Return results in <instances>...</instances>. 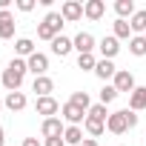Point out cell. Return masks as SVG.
I'll return each instance as SVG.
<instances>
[{
    "label": "cell",
    "instance_id": "6da1fadb",
    "mask_svg": "<svg viewBox=\"0 0 146 146\" xmlns=\"http://www.w3.org/2000/svg\"><path fill=\"white\" fill-rule=\"evenodd\" d=\"M137 126V115L132 109H120V112H112L109 120H106V129L112 135H123L126 129H135Z\"/></svg>",
    "mask_w": 146,
    "mask_h": 146
},
{
    "label": "cell",
    "instance_id": "7a4b0ae2",
    "mask_svg": "<svg viewBox=\"0 0 146 146\" xmlns=\"http://www.w3.org/2000/svg\"><path fill=\"white\" fill-rule=\"evenodd\" d=\"M26 72H29L26 60H17V57H15V60L9 63V69L3 72V86H6V92H17V89L23 86Z\"/></svg>",
    "mask_w": 146,
    "mask_h": 146
},
{
    "label": "cell",
    "instance_id": "3957f363",
    "mask_svg": "<svg viewBox=\"0 0 146 146\" xmlns=\"http://www.w3.org/2000/svg\"><path fill=\"white\" fill-rule=\"evenodd\" d=\"M63 23H66V20H63V15H60V12H49V15L43 17V23L37 26V37L52 43L54 37H60V29H63Z\"/></svg>",
    "mask_w": 146,
    "mask_h": 146
},
{
    "label": "cell",
    "instance_id": "277c9868",
    "mask_svg": "<svg viewBox=\"0 0 146 146\" xmlns=\"http://www.w3.org/2000/svg\"><path fill=\"white\" fill-rule=\"evenodd\" d=\"M115 89H117V95L120 92H135L137 86H135V75H132V72H126V69H117V75H115V83H112Z\"/></svg>",
    "mask_w": 146,
    "mask_h": 146
},
{
    "label": "cell",
    "instance_id": "5b68a950",
    "mask_svg": "<svg viewBox=\"0 0 146 146\" xmlns=\"http://www.w3.org/2000/svg\"><path fill=\"white\" fill-rule=\"evenodd\" d=\"M26 66H29V72H32L35 78H43L46 72H49V57H46V54H40V52H35V54L26 60Z\"/></svg>",
    "mask_w": 146,
    "mask_h": 146
},
{
    "label": "cell",
    "instance_id": "8992f818",
    "mask_svg": "<svg viewBox=\"0 0 146 146\" xmlns=\"http://www.w3.org/2000/svg\"><path fill=\"white\" fill-rule=\"evenodd\" d=\"M60 15H63V20L75 23V20H80V17H83V3H78V0H66L63 9H60Z\"/></svg>",
    "mask_w": 146,
    "mask_h": 146
},
{
    "label": "cell",
    "instance_id": "52a82bcc",
    "mask_svg": "<svg viewBox=\"0 0 146 146\" xmlns=\"http://www.w3.org/2000/svg\"><path fill=\"white\" fill-rule=\"evenodd\" d=\"M40 132H43V137L49 140V137H63V123H60V117H46L43 120V126H40Z\"/></svg>",
    "mask_w": 146,
    "mask_h": 146
},
{
    "label": "cell",
    "instance_id": "ba28073f",
    "mask_svg": "<svg viewBox=\"0 0 146 146\" xmlns=\"http://www.w3.org/2000/svg\"><path fill=\"white\" fill-rule=\"evenodd\" d=\"M32 92L37 95V98H52V92H54V80L52 78H35V83H32Z\"/></svg>",
    "mask_w": 146,
    "mask_h": 146
},
{
    "label": "cell",
    "instance_id": "9c48e42d",
    "mask_svg": "<svg viewBox=\"0 0 146 146\" xmlns=\"http://www.w3.org/2000/svg\"><path fill=\"white\" fill-rule=\"evenodd\" d=\"M35 109H37V115H46V117H54V115L60 112V103H57L54 98H37Z\"/></svg>",
    "mask_w": 146,
    "mask_h": 146
},
{
    "label": "cell",
    "instance_id": "30bf717a",
    "mask_svg": "<svg viewBox=\"0 0 146 146\" xmlns=\"http://www.w3.org/2000/svg\"><path fill=\"white\" fill-rule=\"evenodd\" d=\"M60 112H63V117H66L72 126H78V123H86V112H83V109H78L75 103H63V109H60Z\"/></svg>",
    "mask_w": 146,
    "mask_h": 146
},
{
    "label": "cell",
    "instance_id": "8fae6325",
    "mask_svg": "<svg viewBox=\"0 0 146 146\" xmlns=\"http://www.w3.org/2000/svg\"><path fill=\"white\" fill-rule=\"evenodd\" d=\"M15 37V15L12 12H0V40Z\"/></svg>",
    "mask_w": 146,
    "mask_h": 146
},
{
    "label": "cell",
    "instance_id": "7c38bea8",
    "mask_svg": "<svg viewBox=\"0 0 146 146\" xmlns=\"http://www.w3.org/2000/svg\"><path fill=\"white\" fill-rule=\"evenodd\" d=\"M72 43H75V49H78L80 54H92V52H95V37H92L89 32H80Z\"/></svg>",
    "mask_w": 146,
    "mask_h": 146
},
{
    "label": "cell",
    "instance_id": "4fadbf2b",
    "mask_svg": "<svg viewBox=\"0 0 146 146\" xmlns=\"http://www.w3.org/2000/svg\"><path fill=\"white\" fill-rule=\"evenodd\" d=\"M98 49H100L103 60H112V57L120 52V46H117V37H115V35H112V37H103V40L98 43Z\"/></svg>",
    "mask_w": 146,
    "mask_h": 146
},
{
    "label": "cell",
    "instance_id": "5bb4252c",
    "mask_svg": "<svg viewBox=\"0 0 146 146\" xmlns=\"http://www.w3.org/2000/svg\"><path fill=\"white\" fill-rule=\"evenodd\" d=\"M103 12H106V3H103V0H89V3L83 6V15H86L89 20H100Z\"/></svg>",
    "mask_w": 146,
    "mask_h": 146
},
{
    "label": "cell",
    "instance_id": "9a60e30c",
    "mask_svg": "<svg viewBox=\"0 0 146 146\" xmlns=\"http://www.w3.org/2000/svg\"><path fill=\"white\" fill-rule=\"evenodd\" d=\"M3 103H6V109H12V112H23V109H26V95H23V92H9Z\"/></svg>",
    "mask_w": 146,
    "mask_h": 146
},
{
    "label": "cell",
    "instance_id": "2e32d148",
    "mask_svg": "<svg viewBox=\"0 0 146 146\" xmlns=\"http://www.w3.org/2000/svg\"><path fill=\"white\" fill-rule=\"evenodd\" d=\"M129 109H132V112L146 109V86H137V89L129 95Z\"/></svg>",
    "mask_w": 146,
    "mask_h": 146
},
{
    "label": "cell",
    "instance_id": "e0dca14e",
    "mask_svg": "<svg viewBox=\"0 0 146 146\" xmlns=\"http://www.w3.org/2000/svg\"><path fill=\"white\" fill-rule=\"evenodd\" d=\"M95 75L100 78V80H115V75H117V69H115V63L112 60H98V66H95Z\"/></svg>",
    "mask_w": 146,
    "mask_h": 146
},
{
    "label": "cell",
    "instance_id": "ac0fdd59",
    "mask_svg": "<svg viewBox=\"0 0 146 146\" xmlns=\"http://www.w3.org/2000/svg\"><path fill=\"white\" fill-rule=\"evenodd\" d=\"M72 49H75V43H72V40H69V37H63V35H60V37H54V40H52V52H54V54H57V57H66V54H69V52H72Z\"/></svg>",
    "mask_w": 146,
    "mask_h": 146
},
{
    "label": "cell",
    "instance_id": "d6986e66",
    "mask_svg": "<svg viewBox=\"0 0 146 146\" xmlns=\"http://www.w3.org/2000/svg\"><path fill=\"white\" fill-rule=\"evenodd\" d=\"M63 140H66L69 146H80L86 137H83V129H80V126H69V129L63 132Z\"/></svg>",
    "mask_w": 146,
    "mask_h": 146
},
{
    "label": "cell",
    "instance_id": "ffe728a7",
    "mask_svg": "<svg viewBox=\"0 0 146 146\" xmlns=\"http://www.w3.org/2000/svg\"><path fill=\"white\" fill-rule=\"evenodd\" d=\"M69 103H75V106H78V109H83L86 115H89V109H92V100H89V95H86V92H72Z\"/></svg>",
    "mask_w": 146,
    "mask_h": 146
},
{
    "label": "cell",
    "instance_id": "44dd1931",
    "mask_svg": "<svg viewBox=\"0 0 146 146\" xmlns=\"http://www.w3.org/2000/svg\"><path fill=\"white\" fill-rule=\"evenodd\" d=\"M83 129H86V132H89L92 137H100V135L106 132V123H103V120H95V117H86Z\"/></svg>",
    "mask_w": 146,
    "mask_h": 146
},
{
    "label": "cell",
    "instance_id": "7402d4cb",
    "mask_svg": "<svg viewBox=\"0 0 146 146\" xmlns=\"http://www.w3.org/2000/svg\"><path fill=\"white\" fill-rule=\"evenodd\" d=\"M129 52H132L135 57H143V54H146V37L135 35V37L129 40Z\"/></svg>",
    "mask_w": 146,
    "mask_h": 146
},
{
    "label": "cell",
    "instance_id": "603a6c76",
    "mask_svg": "<svg viewBox=\"0 0 146 146\" xmlns=\"http://www.w3.org/2000/svg\"><path fill=\"white\" fill-rule=\"evenodd\" d=\"M115 12L120 15V20H126V17L135 15V3H132V0H117V3H115Z\"/></svg>",
    "mask_w": 146,
    "mask_h": 146
},
{
    "label": "cell",
    "instance_id": "cb8c5ba5",
    "mask_svg": "<svg viewBox=\"0 0 146 146\" xmlns=\"http://www.w3.org/2000/svg\"><path fill=\"white\" fill-rule=\"evenodd\" d=\"M129 26H132V32H146V9L135 12L132 20H129Z\"/></svg>",
    "mask_w": 146,
    "mask_h": 146
},
{
    "label": "cell",
    "instance_id": "d4e9b609",
    "mask_svg": "<svg viewBox=\"0 0 146 146\" xmlns=\"http://www.w3.org/2000/svg\"><path fill=\"white\" fill-rule=\"evenodd\" d=\"M15 52H17V54H26V57H32V54H35V43H32L29 37H20V40L15 43Z\"/></svg>",
    "mask_w": 146,
    "mask_h": 146
},
{
    "label": "cell",
    "instance_id": "484cf974",
    "mask_svg": "<svg viewBox=\"0 0 146 146\" xmlns=\"http://www.w3.org/2000/svg\"><path fill=\"white\" fill-rule=\"evenodd\" d=\"M78 66H80L83 72H95L98 60H95V54H78Z\"/></svg>",
    "mask_w": 146,
    "mask_h": 146
},
{
    "label": "cell",
    "instance_id": "4316f807",
    "mask_svg": "<svg viewBox=\"0 0 146 146\" xmlns=\"http://www.w3.org/2000/svg\"><path fill=\"white\" fill-rule=\"evenodd\" d=\"M86 117H95V120H103V123H106V120H109V112H106V106H103V103H95V106L89 109V115H86Z\"/></svg>",
    "mask_w": 146,
    "mask_h": 146
},
{
    "label": "cell",
    "instance_id": "83f0119b",
    "mask_svg": "<svg viewBox=\"0 0 146 146\" xmlns=\"http://www.w3.org/2000/svg\"><path fill=\"white\" fill-rule=\"evenodd\" d=\"M129 32H132V26H129V20H115V37H129Z\"/></svg>",
    "mask_w": 146,
    "mask_h": 146
},
{
    "label": "cell",
    "instance_id": "f1b7e54d",
    "mask_svg": "<svg viewBox=\"0 0 146 146\" xmlns=\"http://www.w3.org/2000/svg\"><path fill=\"white\" fill-rule=\"evenodd\" d=\"M115 98H117V89H115V86H103V92H100V103L106 106V103H112Z\"/></svg>",
    "mask_w": 146,
    "mask_h": 146
},
{
    "label": "cell",
    "instance_id": "f546056e",
    "mask_svg": "<svg viewBox=\"0 0 146 146\" xmlns=\"http://www.w3.org/2000/svg\"><path fill=\"white\" fill-rule=\"evenodd\" d=\"M17 9L20 12H32L35 9V0H17Z\"/></svg>",
    "mask_w": 146,
    "mask_h": 146
},
{
    "label": "cell",
    "instance_id": "4dcf8cb0",
    "mask_svg": "<svg viewBox=\"0 0 146 146\" xmlns=\"http://www.w3.org/2000/svg\"><path fill=\"white\" fill-rule=\"evenodd\" d=\"M46 146H66V140H63V137H49Z\"/></svg>",
    "mask_w": 146,
    "mask_h": 146
},
{
    "label": "cell",
    "instance_id": "1f68e13d",
    "mask_svg": "<svg viewBox=\"0 0 146 146\" xmlns=\"http://www.w3.org/2000/svg\"><path fill=\"white\" fill-rule=\"evenodd\" d=\"M23 146H40V140H37V137H26V140H23Z\"/></svg>",
    "mask_w": 146,
    "mask_h": 146
},
{
    "label": "cell",
    "instance_id": "d6a6232c",
    "mask_svg": "<svg viewBox=\"0 0 146 146\" xmlns=\"http://www.w3.org/2000/svg\"><path fill=\"white\" fill-rule=\"evenodd\" d=\"M80 146H98V140H95V137H86V140H83Z\"/></svg>",
    "mask_w": 146,
    "mask_h": 146
},
{
    "label": "cell",
    "instance_id": "836d02e7",
    "mask_svg": "<svg viewBox=\"0 0 146 146\" xmlns=\"http://www.w3.org/2000/svg\"><path fill=\"white\" fill-rule=\"evenodd\" d=\"M6 143V137H3V126H0V146H3Z\"/></svg>",
    "mask_w": 146,
    "mask_h": 146
},
{
    "label": "cell",
    "instance_id": "e575fe53",
    "mask_svg": "<svg viewBox=\"0 0 146 146\" xmlns=\"http://www.w3.org/2000/svg\"><path fill=\"white\" fill-rule=\"evenodd\" d=\"M0 106H3V100H0Z\"/></svg>",
    "mask_w": 146,
    "mask_h": 146
}]
</instances>
